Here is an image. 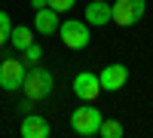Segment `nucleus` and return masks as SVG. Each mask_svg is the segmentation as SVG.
Instances as JSON below:
<instances>
[{
	"label": "nucleus",
	"instance_id": "2",
	"mask_svg": "<svg viewBox=\"0 0 153 138\" xmlns=\"http://www.w3.org/2000/svg\"><path fill=\"white\" fill-rule=\"evenodd\" d=\"M101 123H104V114H101V110H98L92 101H83V104L71 114V129H74L76 135H83V138L98 135Z\"/></svg>",
	"mask_w": 153,
	"mask_h": 138
},
{
	"label": "nucleus",
	"instance_id": "9",
	"mask_svg": "<svg viewBox=\"0 0 153 138\" xmlns=\"http://www.w3.org/2000/svg\"><path fill=\"white\" fill-rule=\"evenodd\" d=\"M19 132H22V138H49V123L40 114H25Z\"/></svg>",
	"mask_w": 153,
	"mask_h": 138
},
{
	"label": "nucleus",
	"instance_id": "8",
	"mask_svg": "<svg viewBox=\"0 0 153 138\" xmlns=\"http://www.w3.org/2000/svg\"><path fill=\"white\" fill-rule=\"evenodd\" d=\"M113 22V6L104 3V0H92L86 6V25H95V28H104V25Z\"/></svg>",
	"mask_w": 153,
	"mask_h": 138
},
{
	"label": "nucleus",
	"instance_id": "10",
	"mask_svg": "<svg viewBox=\"0 0 153 138\" xmlns=\"http://www.w3.org/2000/svg\"><path fill=\"white\" fill-rule=\"evenodd\" d=\"M58 12L52 6H43V9H37V16H34V31H40V34H55L58 31Z\"/></svg>",
	"mask_w": 153,
	"mask_h": 138
},
{
	"label": "nucleus",
	"instance_id": "12",
	"mask_svg": "<svg viewBox=\"0 0 153 138\" xmlns=\"http://www.w3.org/2000/svg\"><path fill=\"white\" fill-rule=\"evenodd\" d=\"M98 135H101V138H120V135H123V123L104 120V123H101V129H98Z\"/></svg>",
	"mask_w": 153,
	"mask_h": 138
},
{
	"label": "nucleus",
	"instance_id": "5",
	"mask_svg": "<svg viewBox=\"0 0 153 138\" xmlns=\"http://www.w3.org/2000/svg\"><path fill=\"white\" fill-rule=\"evenodd\" d=\"M25 61L19 58H6L3 65H0V89H6V92H19L22 89V83H25Z\"/></svg>",
	"mask_w": 153,
	"mask_h": 138
},
{
	"label": "nucleus",
	"instance_id": "1",
	"mask_svg": "<svg viewBox=\"0 0 153 138\" xmlns=\"http://www.w3.org/2000/svg\"><path fill=\"white\" fill-rule=\"evenodd\" d=\"M22 89H25V95H28L31 101H43V98L52 95V89H55V77H52L46 68H40V65H28Z\"/></svg>",
	"mask_w": 153,
	"mask_h": 138
},
{
	"label": "nucleus",
	"instance_id": "16",
	"mask_svg": "<svg viewBox=\"0 0 153 138\" xmlns=\"http://www.w3.org/2000/svg\"><path fill=\"white\" fill-rule=\"evenodd\" d=\"M31 6L34 9H43V6H49V0H31Z\"/></svg>",
	"mask_w": 153,
	"mask_h": 138
},
{
	"label": "nucleus",
	"instance_id": "7",
	"mask_svg": "<svg viewBox=\"0 0 153 138\" xmlns=\"http://www.w3.org/2000/svg\"><path fill=\"white\" fill-rule=\"evenodd\" d=\"M98 80H101V89L104 92H117V89L126 86V80H129V68L126 65H107L98 74Z\"/></svg>",
	"mask_w": 153,
	"mask_h": 138
},
{
	"label": "nucleus",
	"instance_id": "6",
	"mask_svg": "<svg viewBox=\"0 0 153 138\" xmlns=\"http://www.w3.org/2000/svg\"><path fill=\"white\" fill-rule=\"evenodd\" d=\"M74 95L80 98V101H95V98L101 95V80H98V74L80 71V74L74 77Z\"/></svg>",
	"mask_w": 153,
	"mask_h": 138
},
{
	"label": "nucleus",
	"instance_id": "14",
	"mask_svg": "<svg viewBox=\"0 0 153 138\" xmlns=\"http://www.w3.org/2000/svg\"><path fill=\"white\" fill-rule=\"evenodd\" d=\"M9 34H12V22H9V16L3 9H0V46L3 43H9Z\"/></svg>",
	"mask_w": 153,
	"mask_h": 138
},
{
	"label": "nucleus",
	"instance_id": "15",
	"mask_svg": "<svg viewBox=\"0 0 153 138\" xmlns=\"http://www.w3.org/2000/svg\"><path fill=\"white\" fill-rule=\"evenodd\" d=\"M74 3H76V0H49V6H52L58 16H61V12H68V9H74Z\"/></svg>",
	"mask_w": 153,
	"mask_h": 138
},
{
	"label": "nucleus",
	"instance_id": "3",
	"mask_svg": "<svg viewBox=\"0 0 153 138\" xmlns=\"http://www.w3.org/2000/svg\"><path fill=\"white\" fill-rule=\"evenodd\" d=\"M58 37H61V43H65L68 49L80 52V49L89 46V25L80 22V19H65L58 25Z\"/></svg>",
	"mask_w": 153,
	"mask_h": 138
},
{
	"label": "nucleus",
	"instance_id": "4",
	"mask_svg": "<svg viewBox=\"0 0 153 138\" xmlns=\"http://www.w3.org/2000/svg\"><path fill=\"white\" fill-rule=\"evenodd\" d=\"M147 12V0H117L113 3V22L120 28H132L144 19Z\"/></svg>",
	"mask_w": 153,
	"mask_h": 138
},
{
	"label": "nucleus",
	"instance_id": "11",
	"mask_svg": "<svg viewBox=\"0 0 153 138\" xmlns=\"http://www.w3.org/2000/svg\"><path fill=\"white\" fill-rule=\"evenodd\" d=\"M9 43L16 49H25L34 43V31L28 28V25H12V34H9Z\"/></svg>",
	"mask_w": 153,
	"mask_h": 138
},
{
	"label": "nucleus",
	"instance_id": "13",
	"mask_svg": "<svg viewBox=\"0 0 153 138\" xmlns=\"http://www.w3.org/2000/svg\"><path fill=\"white\" fill-rule=\"evenodd\" d=\"M22 52H25V65H40V58H43V49L37 46V43H31V46H25Z\"/></svg>",
	"mask_w": 153,
	"mask_h": 138
}]
</instances>
